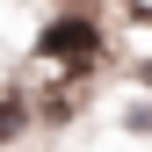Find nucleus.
I'll return each mask as SVG.
<instances>
[{
    "instance_id": "obj_1",
    "label": "nucleus",
    "mask_w": 152,
    "mask_h": 152,
    "mask_svg": "<svg viewBox=\"0 0 152 152\" xmlns=\"http://www.w3.org/2000/svg\"><path fill=\"white\" fill-rule=\"evenodd\" d=\"M36 51H44L51 65H65V72H87L94 58H102V29H94L87 15H58V22H44Z\"/></svg>"
},
{
    "instance_id": "obj_2",
    "label": "nucleus",
    "mask_w": 152,
    "mask_h": 152,
    "mask_svg": "<svg viewBox=\"0 0 152 152\" xmlns=\"http://www.w3.org/2000/svg\"><path fill=\"white\" fill-rule=\"evenodd\" d=\"M7 130H22V109H15V102H0V138H7Z\"/></svg>"
}]
</instances>
